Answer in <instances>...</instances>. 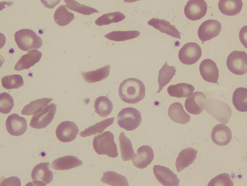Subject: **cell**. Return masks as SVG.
I'll use <instances>...</instances> for the list:
<instances>
[{"mask_svg":"<svg viewBox=\"0 0 247 186\" xmlns=\"http://www.w3.org/2000/svg\"><path fill=\"white\" fill-rule=\"evenodd\" d=\"M208 186H233L230 175L227 173L220 174L212 179L208 183Z\"/></svg>","mask_w":247,"mask_h":186,"instance_id":"ab89813d","label":"cell"},{"mask_svg":"<svg viewBox=\"0 0 247 186\" xmlns=\"http://www.w3.org/2000/svg\"><path fill=\"white\" fill-rule=\"evenodd\" d=\"M0 112L7 114L10 112L14 106V99L8 93L4 92L0 94Z\"/></svg>","mask_w":247,"mask_h":186,"instance_id":"f35d334b","label":"cell"},{"mask_svg":"<svg viewBox=\"0 0 247 186\" xmlns=\"http://www.w3.org/2000/svg\"><path fill=\"white\" fill-rule=\"evenodd\" d=\"M175 67L169 66L166 61L159 71L158 82L159 88L158 91L155 93H159L163 87L168 84L173 77L175 74L176 70Z\"/></svg>","mask_w":247,"mask_h":186,"instance_id":"4316f807","label":"cell"},{"mask_svg":"<svg viewBox=\"0 0 247 186\" xmlns=\"http://www.w3.org/2000/svg\"><path fill=\"white\" fill-rule=\"evenodd\" d=\"M49 166V162H43L38 164L33 168L31 177L35 185L46 186L52 180L53 173Z\"/></svg>","mask_w":247,"mask_h":186,"instance_id":"9c48e42d","label":"cell"},{"mask_svg":"<svg viewBox=\"0 0 247 186\" xmlns=\"http://www.w3.org/2000/svg\"><path fill=\"white\" fill-rule=\"evenodd\" d=\"M93 145L97 154L99 155L107 154L111 158L118 156L117 147L114 141L113 134L107 131L94 136Z\"/></svg>","mask_w":247,"mask_h":186,"instance_id":"7a4b0ae2","label":"cell"},{"mask_svg":"<svg viewBox=\"0 0 247 186\" xmlns=\"http://www.w3.org/2000/svg\"><path fill=\"white\" fill-rule=\"evenodd\" d=\"M207 6L203 0H190L184 9L186 16L189 19L195 21L200 19L206 14Z\"/></svg>","mask_w":247,"mask_h":186,"instance_id":"8fae6325","label":"cell"},{"mask_svg":"<svg viewBox=\"0 0 247 186\" xmlns=\"http://www.w3.org/2000/svg\"><path fill=\"white\" fill-rule=\"evenodd\" d=\"M125 15L119 11L104 14L97 18L95 23L99 26L109 24L113 23H117L125 18Z\"/></svg>","mask_w":247,"mask_h":186,"instance_id":"d590c367","label":"cell"},{"mask_svg":"<svg viewBox=\"0 0 247 186\" xmlns=\"http://www.w3.org/2000/svg\"><path fill=\"white\" fill-rule=\"evenodd\" d=\"M232 102L235 108L241 112L247 111V89L241 87L237 88L232 96Z\"/></svg>","mask_w":247,"mask_h":186,"instance_id":"f1b7e54d","label":"cell"},{"mask_svg":"<svg viewBox=\"0 0 247 186\" xmlns=\"http://www.w3.org/2000/svg\"><path fill=\"white\" fill-rule=\"evenodd\" d=\"M57 105L51 103L33 116L30 124L33 128L40 129L46 127L52 121L56 113Z\"/></svg>","mask_w":247,"mask_h":186,"instance_id":"52a82bcc","label":"cell"},{"mask_svg":"<svg viewBox=\"0 0 247 186\" xmlns=\"http://www.w3.org/2000/svg\"><path fill=\"white\" fill-rule=\"evenodd\" d=\"M141 113L132 107H127L122 109L117 115V123L121 128L127 131L136 129L141 122Z\"/></svg>","mask_w":247,"mask_h":186,"instance_id":"277c9868","label":"cell"},{"mask_svg":"<svg viewBox=\"0 0 247 186\" xmlns=\"http://www.w3.org/2000/svg\"><path fill=\"white\" fill-rule=\"evenodd\" d=\"M194 90L195 88L192 85L185 83L171 85L167 89V92L170 96L178 98L188 97Z\"/></svg>","mask_w":247,"mask_h":186,"instance_id":"d4e9b609","label":"cell"},{"mask_svg":"<svg viewBox=\"0 0 247 186\" xmlns=\"http://www.w3.org/2000/svg\"><path fill=\"white\" fill-rule=\"evenodd\" d=\"M6 128L11 135L19 136L26 131L27 124L26 119L18 114L13 113L9 115L6 122Z\"/></svg>","mask_w":247,"mask_h":186,"instance_id":"9a60e30c","label":"cell"},{"mask_svg":"<svg viewBox=\"0 0 247 186\" xmlns=\"http://www.w3.org/2000/svg\"><path fill=\"white\" fill-rule=\"evenodd\" d=\"M221 30V23L218 21L212 19L203 22L199 27L198 31L199 38L203 44L217 36Z\"/></svg>","mask_w":247,"mask_h":186,"instance_id":"30bf717a","label":"cell"},{"mask_svg":"<svg viewBox=\"0 0 247 186\" xmlns=\"http://www.w3.org/2000/svg\"><path fill=\"white\" fill-rule=\"evenodd\" d=\"M147 23L162 33L174 38H181L180 34L175 26L171 25L169 22L166 20L153 18L149 20Z\"/></svg>","mask_w":247,"mask_h":186,"instance_id":"7402d4cb","label":"cell"},{"mask_svg":"<svg viewBox=\"0 0 247 186\" xmlns=\"http://www.w3.org/2000/svg\"><path fill=\"white\" fill-rule=\"evenodd\" d=\"M82 164V162L76 157L67 155L54 160L50 166L53 170H65L80 166Z\"/></svg>","mask_w":247,"mask_h":186,"instance_id":"ffe728a7","label":"cell"},{"mask_svg":"<svg viewBox=\"0 0 247 186\" xmlns=\"http://www.w3.org/2000/svg\"><path fill=\"white\" fill-rule=\"evenodd\" d=\"M114 119L115 117H113L97 123L81 131L79 135L82 137H85L97 133H100L113 123Z\"/></svg>","mask_w":247,"mask_h":186,"instance_id":"836d02e7","label":"cell"},{"mask_svg":"<svg viewBox=\"0 0 247 186\" xmlns=\"http://www.w3.org/2000/svg\"><path fill=\"white\" fill-rule=\"evenodd\" d=\"M202 49L197 43L189 42L185 44L179 50L178 57L180 61L187 65L196 63L202 55Z\"/></svg>","mask_w":247,"mask_h":186,"instance_id":"ba28073f","label":"cell"},{"mask_svg":"<svg viewBox=\"0 0 247 186\" xmlns=\"http://www.w3.org/2000/svg\"><path fill=\"white\" fill-rule=\"evenodd\" d=\"M66 6L70 10L84 15H89L94 13L99 12L96 9L81 4L76 1L65 0Z\"/></svg>","mask_w":247,"mask_h":186,"instance_id":"74e56055","label":"cell"},{"mask_svg":"<svg viewBox=\"0 0 247 186\" xmlns=\"http://www.w3.org/2000/svg\"><path fill=\"white\" fill-rule=\"evenodd\" d=\"M140 34V32L136 30L114 31L105 35L104 36L110 40L120 41L135 38Z\"/></svg>","mask_w":247,"mask_h":186,"instance_id":"e575fe53","label":"cell"},{"mask_svg":"<svg viewBox=\"0 0 247 186\" xmlns=\"http://www.w3.org/2000/svg\"><path fill=\"white\" fill-rule=\"evenodd\" d=\"M79 131L78 128L74 122L65 121L58 125L56 134L59 141L63 142H68L76 138Z\"/></svg>","mask_w":247,"mask_h":186,"instance_id":"7c38bea8","label":"cell"},{"mask_svg":"<svg viewBox=\"0 0 247 186\" xmlns=\"http://www.w3.org/2000/svg\"><path fill=\"white\" fill-rule=\"evenodd\" d=\"M101 181L104 183L113 186H128L129 183L125 176L114 171L103 172Z\"/></svg>","mask_w":247,"mask_h":186,"instance_id":"1f68e13d","label":"cell"},{"mask_svg":"<svg viewBox=\"0 0 247 186\" xmlns=\"http://www.w3.org/2000/svg\"><path fill=\"white\" fill-rule=\"evenodd\" d=\"M2 87L7 89H17L24 85L22 77L18 74L6 75L1 79Z\"/></svg>","mask_w":247,"mask_h":186,"instance_id":"8d00e7d4","label":"cell"},{"mask_svg":"<svg viewBox=\"0 0 247 186\" xmlns=\"http://www.w3.org/2000/svg\"><path fill=\"white\" fill-rule=\"evenodd\" d=\"M168 114L174 121L183 124L188 123L190 119V116L184 110L182 105L176 102L170 105L168 110Z\"/></svg>","mask_w":247,"mask_h":186,"instance_id":"603a6c76","label":"cell"},{"mask_svg":"<svg viewBox=\"0 0 247 186\" xmlns=\"http://www.w3.org/2000/svg\"><path fill=\"white\" fill-rule=\"evenodd\" d=\"M74 18L73 13L69 11L65 5L59 6L56 10L54 15L55 22L61 26L68 25Z\"/></svg>","mask_w":247,"mask_h":186,"instance_id":"d6a6232c","label":"cell"},{"mask_svg":"<svg viewBox=\"0 0 247 186\" xmlns=\"http://www.w3.org/2000/svg\"><path fill=\"white\" fill-rule=\"evenodd\" d=\"M42 56V53L38 50H31L22 56L15 66L14 69L17 71L28 69L39 62Z\"/></svg>","mask_w":247,"mask_h":186,"instance_id":"d6986e66","label":"cell"},{"mask_svg":"<svg viewBox=\"0 0 247 186\" xmlns=\"http://www.w3.org/2000/svg\"><path fill=\"white\" fill-rule=\"evenodd\" d=\"M154 158L153 152L149 146L143 145L140 147L132 158L134 165L140 169H144L152 162Z\"/></svg>","mask_w":247,"mask_h":186,"instance_id":"e0dca14e","label":"cell"},{"mask_svg":"<svg viewBox=\"0 0 247 186\" xmlns=\"http://www.w3.org/2000/svg\"><path fill=\"white\" fill-rule=\"evenodd\" d=\"M121 157L124 161L131 160L135 154L130 140L123 132L119 137Z\"/></svg>","mask_w":247,"mask_h":186,"instance_id":"f546056e","label":"cell"},{"mask_svg":"<svg viewBox=\"0 0 247 186\" xmlns=\"http://www.w3.org/2000/svg\"><path fill=\"white\" fill-rule=\"evenodd\" d=\"M198 150L191 148H186L182 150L177 158L175 166L177 171H181L191 164L196 158Z\"/></svg>","mask_w":247,"mask_h":186,"instance_id":"44dd1931","label":"cell"},{"mask_svg":"<svg viewBox=\"0 0 247 186\" xmlns=\"http://www.w3.org/2000/svg\"><path fill=\"white\" fill-rule=\"evenodd\" d=\"M155 176L158 181L165 186H178L179 180L177 175L169 168L155 165L153 167Z\"/></svg>","mask_w":247,"mask_h":186,"instance_id":"4fadbf2b","label":"cell"},{"mask_svg":"<svg viewBox=\"0 0 247 186\" xmlns=\"http://www.w3.org/2000/svg\"><path fill=\"white\" fill-rule=\"evenodd\" d=\"M110 66L108 65L95 70L88 72L80 71L85 81L88 83H94L107 78L110 73Z\"/></svg>","mask_w":247,"mask_h":186,"instance_id":"484cf974","label":"cell"},{"mask_svg":"<svg viewBox=\"0 0 247 186\" xmlns=\"http://www.w3.org/2000/svg\"><path fill=\"white\" fill-rule=\"evenodd\" d=\"M119 95L120 99L128 104H134L142 100L145 95V88L143 82L135 78H130L124 80L119 88Z\"/></svg>","mask_w":247,"mask_h":186,"instance_id":"6da1fadb","label":"cell"},{"mask_svg":"<svg viewBox=\"0 0 247 186\" xmlns=\"http://www.w3.org/2000/svg\"><path fill=\"white\" fill-rule=\"evenodd\" d=\"M94 107L95 112L99 116L106 118L111 113L113 109V105L107 97L101 96L95 99Z\"/></svg>","mask_w":247,"mask_h":186,"instance_id":"83f0119b","label":"cell"},{"mask_svg":"<svg viewBox=\"0 0 247 186\" xmlns=\"http://www.w3.org/2000/svg\"><path fill=\"white\" fill-rule=\"evenodd\" d=\"M1 186H21L20 179L16 176H11L5 179L1 182Z\"/></svg>","mask_w":247,"mask_h":186,"instance_id":"60d3db41","label":"cell"},{"mask_svg":"<svg viewBox=\"0 0 247 186\" xmlns=\"http://www.w3.org/2000/svg\"><path fill=\"white\" fill-rule=\"evenodd\" d=\"M206 102V97L205 94L201 92L197 91L186 99L185 107L189 113L198 115L203 111Z\"/></svg>","mask_w":247,"mask_h":186,"instance_id":"5bb4252c","label":"cell"},{"mask_svg":"<svg viewBox=\"0 0 247 186\" xmlns=\"http://www.w3.org/2000/svg\"><path fill=\"white\" fill-rule=\"evenodd\" d=\"M199 70L203 79L207 82L219 85L218 80L219 70L216 63L210 59H204L201 62Z\"/></svg>","mask_w":247,"mask_h":186,"instance_id":"2e32d148","label":"cell"},{"mask_svg":"<svg viewBox=\"0 0 247 186\" xmlns=\"http://www.w3.org/2000/svg\"><path fill=\"white\" fill-rule=\"evenodd\" d=\"M15 40L18 47L23 51L38 49L43 44L41 38L29 29H23L15 34Z\"/></svg>","mask_w":247,"mask_h":186,"instance_id":"3957f363","label":"cell"},{"mask_svg":"<svg viewBox=\"0 0 247 186\" xmlns=\"http://www.w3.org/2000/svg\"><path fill=\"white\" fill-rule=\"evenodd\" d=\"M226 65L232 73L242 75L247 72V55L243 51H234L228 56Z\"/></svg>","mask_w":247,"mask_h":186,"instance_id":"8992f818","label":"cell"},{"mask_svg":"<svg viewBox=\"0 0 247 186\" xmlns=\"http://www.w3.org/2000/svg\"><path fill=\"white\" fill-rule=\"evenodd\" d=\"M53 100V99L51 98H46L31 101L23 108L21 113L26 115L35 114L41 111Z\"/></svg>","mask_w":247,"mask_h":186,"instance_id":"4dcf8cb0","label":"cell"},{"mask_svg":"<svg viewBox=\"0 0 247 186\" xmlns=\"http://www.w3.org/2000/svg\"><path fill=\"white\" fill-rule=\"evenodd\" d=\"M211 137L212 141L216 144L225 146L230 142L232 137L230 129L223 124H219L212 129Z\"/></svg>","mask_w":247,"mask_h":186,"instance_id":"ac0fdd59","label":"cell"},{"mask_svg":"<svg viewBox=\"0 0 247 186\" xmlns=\"http://www.w3.org/2000/svg\"><path fill=\"white\" fill-rule=\"evenodd\" d=\"M243 2L241 0H220L218 6L220 11L228 16H233L238 14L241 11Z\"/></svg>","mask_w":247,"mask_h":186,"instance_id":"cb8c5ba5","label":"cell"},{"mask_svg":"<svg viewBox=\"0 0 247 186\" xmlns=\"http://www.w3.org/2000/svg\"><path fill=\"white\" fill-rule=\"evenodd\" d=\"M206 111L215 119L226 124L230 118L232 110L226 103L214 99H209L205 105Z\"/></svg>","mask_w":247,"mask_h":186,"instance_id":"5b68a950","label":"cell"}]
</instances>
